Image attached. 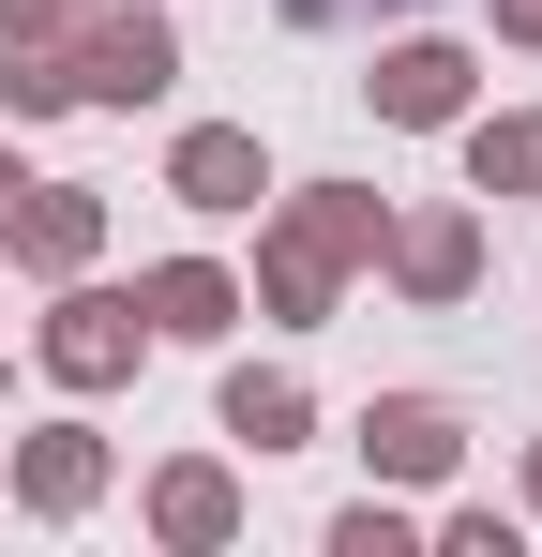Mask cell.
Instances as JSON below:
<instances>
[{
  "label": "cell",
  "mask_w": 542,
  "mask_h": 557,
  "mask_svg": "<svg viewBox=\"0 0 542 557\" xmlns=\"http://www.w3.org/2000/svg\"><path fill=\"white\" fill-rule=\"evenodd\" d=\"M61 106H76V46L61 30H15L0 46V121H61Z\"/></svg>",
  "instance_id": "5bb4252c"
},
{
  "label": "cell",
  "mask_w": 542,
  "mask_h": 557,
  "mask_svg": "<svg viewBox=\"0 0 542 557\" xmlns=\"http://www.w3.org/2000/svg\"><path fill=\"white\" fill-rule=\"evenodd\" d=\"M30 362L61 376V392H121V376L151 362V317H136V286L61 272V286H46V317H30Z\"/></svg>",
  "instance_id": "7a4b0ae2"
},
{
  "label": "cell",
  "mask_w": 542,
  "mask_h": 557,
  "mask_svg": "<svg viewBox=\"0 0 542 557\" xmlns=\"http://www.w3.org/2000/svg\"><path fill=\"white\" fill-rule=\"evenodd\" d=\"M0 242H15V272H30V286H61V272H106V196H90V182H30Z\"/></svg>",
  "instance_id": "9c48e42d"
},
{
  "label": "cell",
  "mask_w": 542,
  "mask_h": 557,
  "mask_svg": "<svg viewBox=\"0 0 542 557\" xmlns=\"http://www.w3.org/2000/svg\"><path fill=\"white\" fill-rule=\"evenodd\" d=\"M361 106H377L392 136H452V121L482 106V46H452V30H392L377 76H361Z\"/></svg>",
  "instance_id": "277c9868"
},
{
  "label": "cell",
  "mask_w": 542,
  "mask_h": 557,
  "mask_svg": "<svg viewBox=\"0 0 542 557\" xmlns=\"http://www.w3.org/2000/svg\"><path fill=\"white\" fill-rule=\"evenodd\" d=\"M61 46H76V106H121V121H136V106L181 91V15L167 0H90Z\"/></svg>",
  "instance_id": "3957f363"
},
{
  "label": "cell",
  "mask_w": 542,
  "mask_h": 557,
  "mask_svg": "<svg viewBox=\"0 0 542 557\" xmlns=\"http://www.w3.org/2000/svg\"><path fill=\"white\" fill-rule=\"evenodd\" d=\"M377 272H392V301H422V317H452V301L482 286V196H438V211H392V226H377Z\"/></svg>",
  "instance_id": "5b68a950"
},
{
  "label": "cell",
  "mask_w": 542,
  "mask_h": 557,
  "mask_svg": "<svg viewBox=\"0 0 542 557\" xmlns=\"http://www.w3.org/2000/svg\"><path fill=\"white\" fill-rule=\"evenodd\" d=\"M422 543H452V557H513V543H528V512H497V497H452Z\"/></svg>",
  "instance_id": "2e32d148"
},
{
  "label": "cell",
  "mask_w": 542,
  "mask_h": 557,
  "mask_svg": "<svg viewBox=\"0 0 542 557\" xmlns=\"http://www.w3.org/2000/svg\"><path fill=\"white\" fill-rule=\"evenodd\" d=\"M332 557H422V512L377 482V497H347V512H332Z\"/></svg>",
  "instance_id": "9a60e30c"
},
{
  "label": "cell",
  "mask_w": 542,
  "mask_h": 557,
  "mask_svg": "<svg viewBox=\"0 0 542 557\" xmlns=\"http://www.w3.org/2000/svg\"><path fill=\"white\" fill-rule=\"evenodd\" d=\"M167 196H181V211H271L257 121H181V136H167Z\"/></svg>",
  "instance_id": "ba28073f"
},
{
  "label": "cell",
  "mask_w": 542,
  "mask_h": 557,
  "mask_svg": "<svg viewBox=\"0 0 542 557\" xmlns=\"http://www.w3.org/2000/svg\"><path fill=\"white\" fill-rule=\"evenodd\" d=\"M211 422H226V437H242V453H301V437H317V392H301V376L286 362H226V392H211Z\"/></svg>",
  "instance_id": "4fadbf2b"
},
{
  "label": "cell",
  "mask_w": 542,
  "mask_h": 557,
  "mask_svg": "<svg viewBox=\"0 0 542 557\" xmlns=\"http://www.w3.org/2000/svg\"><path fill=\"white\" fill-rule=\"evenodd\" d=\"M452 136H467V196L482 211H528L542 196V106H467Z\"/></svg>",
  "instance_id": "7c38bea8"
},
{
  "label": "cell",
  "mask_w": 542,
  "mask_h": 557,
  "mask_svg": "<svg viewBox=\"0 0 542 557\" xmlns=\"http://www.w3.org/2000/svg\"><path fill=\"white\" fill-rule=\"evenodd\" d=\"M136 317H151V347H226L242 332V272L226 257H151L136 272Z\"/></svg>",
  "instance_id": "30bf717a"
},
{
  "label": "cell",
  "mask_w": 542,
  "mask_h": 557,
  "mask_svg": "<svg viewBox=\"0 0 542 557\" xmlns=\"http://www.w3.org/2000/svg\"><path fill=\"white\" fill-rule=\"evenodd\" d=\"M513 512H528V528H542V437H528V497H513Z\"/></svg>",
  "instance_id": "44dd1931"
},
{
  "label": "cell",
  "mask_w": 542,
  "mask_h": 557,
  "mask_svg": "<svg viewBox=\"0 0 542 557\" xmlns=\"http://www.w3.org/2000/svg\"><path fill=\"white\" fill-rule=\"evenodd\" d=\"M90 0H0V46H15V30H76Z\"/></svg>",
  "instance_id": "ac0fdd59"
},
{
  "label": "cell",
  "mask_w": 542,
  "mask_h": 557,
  "mask_svg": "<svg viewBox=\"0 0 542 557\" xmlns=\"http://www.w3.org/2000/svg\"><path fill=\"white\" fill-rule=\"evenodd\" d=\"M15 196H30V166H15V151H0V226H15Z\"/></svg>",
  "instance_id": "ffe728a7"
},
{
  "label": "cell",
  "mask_w": 542,
  "mask_h": 557,
  "mask_svg": "<svg viewBox=\"0 0 542 557\" xmlns=\"http://www.w3.org/2000/svg\"><path fill=\"white\" fill-rule=\"evenodd\" d=\"M136 512H151L167 557H226V543H242V467H226V453H181V467H151Z\"/></svg>",
  "instance_id": "52a82bcc"
},
{
  "label": "cell",
  "mask_w": 542,
  "mask_h": 557,
  "mask_svg": "<svg viewBox=\"0 0 542 557\" xmlns=\"http://www.w3.org/2000/svg\"><path fill=\"white\" fill-rule=\"evenodd\" d=\"M361 467H377L392 497L452 482V467H467V407H452V392H377V407H361Z\"/></svg>",
  "instance_id": "8992f818"
},
{
  "label": "cell",
  "mask_w": 542,
  "mask_h": 557,
  "mask_svg": "<svg viewBox=\"0 0 542 557\" xmlns=\"http://www.w3.org/2000/svg\"><path fill=\"white\" fill-rule=\"evenodd\" d=\"M0 392H15V362H0Z\"/></svg>",
  "instance_id": "7402d4cb"
},
{
  "label": "cell",
  "mask_w": 542,
  "mask_h": 557,
  "mask_svg": "<svg viewBox=\"0 0 542 557\" xmlns=\"http://www.w3.org/2000/svg\"><path fill=\"white\" fill-rule=\"evenodd\" d=\"M497 15V46H542V0H482Z\"/></svg>",
  "instance_id": "d6986e66"
},
{
  "label": "cell",
  "mask_w": 542,
  "mask_h": 557,
  "mask_svg": "<svg viewBox=\"0 0 542 557\" xmlns=\"http://www.w3.org/2000/svg\"><path fill=\"white\" fill-rule=\"evenodd\" d=\"M286 30H361V15H422V0H271Z\"/></svg>",
  "instance_id": "e0dca14e"
},
{
  "label": "cell",
  "mask_w": 542,
  "mask_h": 557,
  "mask_svg": "<svg viewBox=\"0 0 542 557\" xmlns=\"http://www.w3.org/2000/svg\"><path fill=\"white\" fill-rule=\"evenodd\" d=\"M377 226H392V196H361V182H301V196H271L257 272H242V317L317 332V317L347 301V272H377Z\"/></svg>",
  "instance_id": "6da1fadb"
},
{
  "label": "cell",
  "mask_w": 542,
  "mask_h": 557,
  "mask_svg": "<svg viewBox=\"0 0 542 557\" xmlns=\"http://www.w3.org/2000/svg\"><path fill=\"white\" fill-rule=\"evenodd\" d=\"M90 497H106V437H90L76 407H61V422H30V437H15V512H46V528H76Z\"/></svg>",
  "instance_id": "8fae6325"
}]
</instances>
